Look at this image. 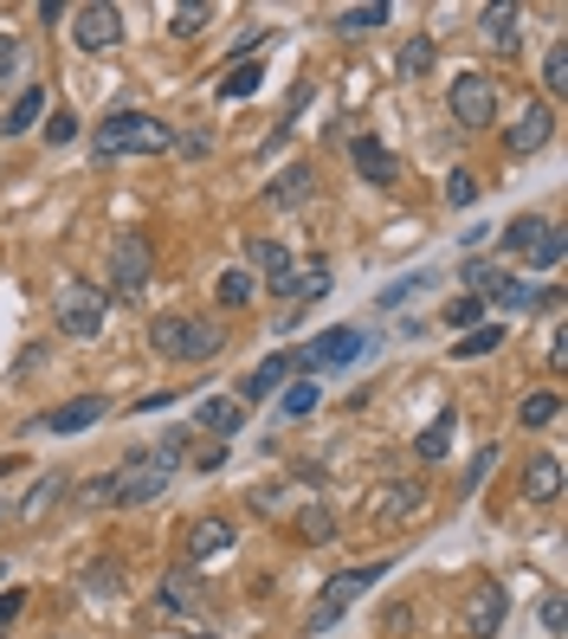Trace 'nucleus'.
I'll return each mask as SVG.
<instances>
[{"label": "nucleus", "mask_w": 568, "mask_h": 639, "mask_svg": "<svg viewBox=\"0 0 568 639\" xmlns=\"http://www.w3.org/2000/svg\"><path fill=\"white\" fill-rule=\"evenodd\" d=\"M91 150H97V162H116V155H168L175 150V130L143 111H116V116H104V130H97Z\"/></svg>", "instance_id": "f257e3e1"}, {"label": "nucleus", "mask_w": 568, "mask_h": 639, "mask_svg": "<svg viewBox=\"0 0 568 639\" xmlns=\"http://www.w3.org/2000/svg\"><path fill=\"white\" fill-rule=\"evenodd\" d=\"M220 330L207 317H155L149 323V349L162 362H214L220 355Z\"/></svg>", "instance_id": "f03ea898"}, {"label": "nucleus", "mask_w": 568, "mask_h": 639, "mask_svg": "<svg viewBox=\"0 0 568 639\" xmlns=\"http://www.w3.org/2000/svg\"><path fill=\"white\" fill-rule=\"evenodd\" d=\"M497 239H504V252H510V259L536 265V271H549V265H562V252H568L562 226H556V220H543V214H517V220L504 226Z\"/></svg>", "instance_id": "7ed1b4c3"}, {"label": "nucleus", "mask_w": 568, "mask_h": 639, "mask_svg": "<svg viewBox=\"0 0 568 639\" xmlns=\"http://www.w3.org/2000/svg\"><path fill=\"white\" fill-rule=\"evenodd\" d=\"M446 111L458 130H492L497 123V78L492 72H458L446 91Z\"/></svg>", "instance_id": "20e7f679"}, {"label": "nucleus", "mask_w": 568, "mask_h": 639, "mask_svg": "<svg viewBox=\"0 0 568 639\" xmlns=\"http://www.w3.org/2000/svg\"><path fill=\"white\" fill-rule=\"evenodd\" d=\"M381 575H388V563H369V568H342V575H330V588H323V601H317V614H310V633H323V627H337L349 607L362 601L369 588H375Z\"/></svg>", "instance_id": "39448f33"}, {"label": "nucleus", "mask_w": 568, "mask_h": 639, "mask_svg": "<svg viewBox=\"0 0 568 639\" xmlns=\"http://www.w3.org/2000/svg\"><path fill=\"white\" fill-rule=\"evenodd\" d=\"M149 278H155V246H149V233H116V239H111V285L123 291V298H136Z\"/></svg>", "instance_id": "423d86ee"}, {"label": "nucleus", "mask_w": 568, "mask_h": 639, "mask_svg": "<svg viewBox=\"0 0 568 639\" xmlns=\"http://www.w3.org/2000/svg\"><path fill=\"white\" fill-rule=\"evenodd\" d=\"M52 317H59V337H97L104 330V291L97 285H59Z\"/></svg>", "instance_id": "0eeeda50"}, {"label": "nucleus", "mask_w": 568, "mask_h": 639, "mask_svg": "<svg viewBox=\"0 0 568 639\" xmlns=\"http://www.w3.org/2000/svg\"><path fill=\"white\" fill-rule=\"evenodd\" d=\"M362 330H355V323H337V330H323V337L310 342V349H298V355H291V362H298L303 375L317 381L323 375V369H342V362H355V355H362Z\"/></svg>", "instance_id": "6e6552de"}, {"label": "nucleus", "mask_w": 568, "mask_h": 639, "mask_svg": "<svg viewBox=\"0 0 568 639\" xmlns=\"http://www.w3.org/2000/svg\"><path fill=\"white\" fill-rule=\"evenodd\" d=\"M72 45L78 52H116V45H123V7H111V0L78 7L72 13Z\"/></svg>", "instance_id": "1a4fd4ad"}, {"label": "nucleus", "mask_w": 568, "mask_h": 639, "mask_svg": "<svg viewBox=\"0 0 568 639\" xmlns=\"http://www.w3.org/2000/svg\"><path fill=\"white\" fill-rule=\"evenodd\" d=\"M162 491H168V472L149 465L143 452H130L123 472H111V504H123V511H130V504H155Z\"/></svg>", "instance_id": "9d476101"}, {"label": "nucleus", "mask_w": 568, "mask_h": 639, "mask_svg": "<svg viewBox=\"0 0 568 639\" xmlns=\"http://www.w3.org/2000/svg\"><path fill=\"white\" fill-rule=\"evenodd\" d=\"M549 136H556V111H549L543 97H530V104L517 111V123L504 130V150H510V155H536Z\"/></svg>", "instance_id": "9b49d317"}, {"label": "nucleus", "mask_w": 568, "mask_h": 639, "mask_svg": "<svg viewBox=\"0 0 568 639\" xmlns=\"http://www.w3.org/2000/svg\"><path fill=\"white\" fill-rule=\"evenodd\" d=\"M504 614H510V595H504L497 581H478L472 601H465V633H472V639H497Z\"/></svg>", "instance_id": "f8f14e48"}, {"label": "nucleus", "mask_w": 568, "mask_h": 639, "mask_svg": "<svg viewBox=\"0 0 568 639\" xmlns=\"http://www.w3.org/2000/svg\"><path fill=\"white\" fill-rule=\"evenodd\" d=\"M420 517H426V485H420V478H394L388 497L375 504V524L401 529V524H420Z\"/></svg>", "instance_id": "ddd939ff"}, {"label": "nucleus", "mask_w": 568, "mask_h": 639, "mask_svg": "<svg viewBox=\"0 0 568 639\" xmlns=\"http://www.w3.org/2000/svg\"><path fill=\"white\" fill-rule=\"evenodd\" d=\"M349 162H355V175H362V182H375V188H394V182H401L394 150L375 143V136H355V143H349Z\"/></svg>", "instance_id": "4468645a"}, {"label": "nucleus", "mask_w": 568, "mask_h": 639, "mask_svg": "<svg viewBox=\"0 0 568 639\" xmlns=\"http://www.w3.org/2000/svg\"><path fill=\"white\" fill-rule=\"evenodd\" d=\"M291 381H298V362H291V355H266L252 375L239 381V401H271V394L291 388Z\"/></svg>", "instance_id": "2eb2a0df"}, {"label": "nucleus", "mask_w": 568, "mask_h": 639, "mask_svg": "<svg viewBox=\"0 0 568 639\" xmlns=\"http://www.w3.org/2000/svg\"><path fill=\"white\" fill-rule=\"evenodd\" d=\"M233 543H239V536H233L227 517H194L188 524V563H214V556H227Z\"/></svg>", "instance_id": "dca6fc26"}, {"label": "nucleus", "mask_w": 568, "mask_h": 639, "mask_svg": "<svg viewBox=\"0 0 568 639\" xmlns=\"http://www.w3.org/2000/svg\"><path fill=\"white\" fill-rule=\"evenodd\" d=\"M104 414H111L104 394H78V401H65V408H52L39 426H52V433H84V426H97Z\"/></svg>", "instance_id": "f3484780"}, {"label": "nucleus", "mask_w": 568, "mask_h": 639, "mask_svg": "<svg viewBox=\"0 0 568 639\" xmlns=\"http://www.w3.org/2000/svg\"><path fill=\"white\" fill-rule=\"evenodd\" d=\"M155 607H162V614H200V581H194V568H168V575L155 581Z\"/></svg>", "instance_id": "a211bd4d"}, {"label": "nucleus", "mask_w": 568, "mask_h": 639, "mask_svg": "<svg viewBox=\"0 0 568 639\" xmlns=\"http://www.w3.org/2000/svg\"><path fill=\"white\" fill-rule=\"evenodd\" d=\"M266 291H271V298H323V291H330V265H323V259L291 265L285 278H271Z\"/></svg>", "instance_id": "6ab92c4d"}, {"label": "nucleus", "mask_w": 568, "mask_h": 639, "mask_svg": "<svg viewBox=\"0 0 568 639\" xmlns=\"http://www.w3.org/2000/svg\"><path fill=\"white\" fill-rule=\"evenodd\" d=\"M524 497H530V504H556V497H562V458L536 452L530 465H524Z\"/></svg>", "instance_id": "aec40b11"}, {"label": "nucleus", "mask_w": 568, "mask_h": 639, "mask_svg": "<svg viewBox=\"0 0 568 639\" xmlns=\"http://www.w3.org/2000/svg\"><path fill=\"white\" fill-rule=\"evenodd\" d=\"M200 433H214V440H233L239 426H246V401H227V394H214V401H200Z\"/></svg>", "instance_id": "412c9836"}, {"label": "nucleus", "mask_w": 568, "mask_h": 639, "mask_svg": "<svg viewBox=\"0 0 568 639\" xmlns=\"http://www.w3.org/2000/svg\"><path fill=\"white\" fill-rule=\"evenodd\" d=\"M517 20H524L517 7H485V13H478V27H485V45H492V52H517V45H524Z\"/></svg>", "instance_id": "4be33fe9"}, {"label": "nucleus", "mask_w": 568, "mask_h": 639, "mask_svg": "<svg viewBox=\"0 0 568 639\" xmlns=\"http://www.w3.org/2000/svg\"><path fill=\"white\" fill-rule=\"evenodd\" d=\"M317 188V175H310V162H291V168H285V175H278V182H271L266 188V207H298L303 194Z\"/></svg>", "instance_id": "5701e85b"}, {"label": "nucleus", "mask_w": 568, "mask_h": 639, "mask_svg": "<svg viewBox=\"0 0 568 639\" xmlns=\"http://www.w3.org/2000/svg\"><path fill=\"white\" fill-rule=\"evenodd\" d=\"M433 59H440V45H433L426 33H414V39H401L394 72H401V78H426V72H433Z\"/></svg>", "instance_id": "b1692460"}, {"label": "nucleus", "mask_w": 568, "mask_h": 639, "mask_svg": "<svg viewBox=\"0 0 568 639\" xmlns=\"http://www.w3.org/2000/svg\"><path fill=\"white\" fill-rule=\"evenodd\" d=\"M246 265H252V271H266V285H271V278H285V271H291V252H285L278 239L259 233V239H246Z\"/></svg>", "instance_id": "393cba45"}, {"label": "nucleus", "mask_w": 568, "mask_h": 639, "mask_svg": "<svg viewBox=\"0 0 568 639\" xmlns=\"http://www.w3.org/2000/svg\"><path fill=\"white\" fill-rule=\"evenodd\" d=\"M65 491H72V478H65V472H45V478L33 485V497L20 504V517H27V524H39V517H45V511H52V504H59Z\"/></svg>", "instance_id": "a878e982"}, {"label": "nucleus", "mask_w": 568, "mask_h": 639, "mask_svg": "<svg viewBox=\"0 0 568 639\" xmlns=\"http://www.w3.org/2000/svg\"><path fill=\"white\" fill-rule=\"evenodd\" d=\"M317 401H323V388H317L310 375H298L285 394H278V414H285V420H303V414H317Z\"/></svg>", "instance_id": "bb28decb"}, {"label": "nucleus", "mask_w": 568, "mask_h": 639, "mask_svg": "<svg viewBox=\"0 0 568 639\" xmlns=\"http://www.w3.org/2000/svg\"><path fill=\"white\" fill-rule=\"evenodd\" d=\"M298 536H303V543H337V511H330V504H303V511H298Z\"/></svg>", "instance_id": "cd10ccee"}, {"label": "nucleus", "mask_w": 568, "mask_h": 639, "mask_svg": "<svg viewBox=\"0 0 568 639\" xmlns=\"http://www.w3.org/2000/svg\"><path fill=\"white\" fill-rule=\"evenodd\" d=\"M375 27H388V7H381V0H369V7H349V13H337V33H342V39H362V33H375Z\"/></svg>", "instance_id": "c85d7f7f"}, {"label": "nucleus", "mask_w": 568, "mask_h": 639, "mask_svg": "<svg viewBox=\"0 0 568 639\" xmlns=\"http://www.w3.org/2000/svg\"><path fill=\"white\" fill-rule=\"evenodd\" d=\"M252 291H259V285H252V271H239V265H233V271H220V285H214V298L227 303V310H246V303H252Z\"/></svg>", "instance_id": "c756f323"}, {"label": "nucleus", "mask_w": 568, "mask_h": 639, "mask_svg": "<svg viewBox=\"0 0 568 639\" xmlns=\"http://www.w3.org/2000/svg\"><path fill=\"white\" fill-rule=\"evenodd\" d=\"M497 342H504V330H497V323H478L472 337H458V342H453V362H478V355H492Z\"/></svg>", "instance_id": "7c9ffc66"}, {"label": "nucleus", "mask_w": 568, "mask_h": 639, "mask_svg": "<svg viewBox=\"0 0 568 639\" xmlns=\"http://www.w3.org/2000/svg\"><path fill=\"white\" fill-rule=\"evenodd\" d=\"M84 595L116 601V595H123V568H116V563H91V568H84Z\"/></svg>", "instance_id": "2f4dec72"}, {"label": "nucleus", "mask_w": 568, "mask_h": 639, "mask_svg": "<svg viewBox=\"0 0 568 639\" xmlns=\"http://www.w3.org/2000/svg\"><path fill=\"white\" fill-rule=\"evenodd\" d=\"M39 116H45V91H20V97H13V111H7V136L33 130Z\"/></svg>", "instance_id": "473e14b6"}, {"label": "nucleus", "mask_w": 568, "mask_h": 639, "mask_svg": "<svg viewBox=\"0 0 568 639\" xmlns=\"http://www.w3.org/2000/svg\"><path fill=\"white\" fill-rule=\"evenodd\" d=\"M259 84H266V65H252V59H246V65H233V72L220 78V97H252Z\"/></svg>", "instance_id": "72a5a7b5"}, {"label": "nucleus", "mask_w": 568, "mask_h": 639, "mask_svg": "<svg viewBox=\"0 0 568 639\" xmlns=\"http://www.w3.org/2000/svg\"><path fill=\"white\" fill-rule=\"evenodd\" d=\"M446 446H453V414H440V420H433V426L414 440L420 458H446Z\"/></svg>", "instance_id": "f704fd0d"}, {"label": "nucleus", "mask_w": 568, "mask_h": 639, "mask_svg": "<svg viewBox=\"0 0 568 639\" xmlns=\"http://www.w3.org/2000/svg\"><path fill=\"white\" fill-rule=\"evenodd\" d=\"M458 278L472 285L465 298H492V285H497V278H504V271H497V265H485V259H465V265H458Z\"/></svg>", "instance_id": "c9c22d12"}, {"label": "nucleus", "mask_w": 568, "mask_h": 639, "mask_svg": "<svg viewBox=\"0 0 568 639\" xmlns=\"http://www.w3.org/2000/svg\"><path fill=\"white\" fill-rule=\"evenodd\" d=\"M207 20H214V7H200V0H194V7H175V13H168V33H175V39H194Z\"/></svg>", "instance_id": "e433bc0d"}, {"label": "nucleus", "mask_w": 568, "mask_h": 639, "mask_svg": "<svg viewBox=\"0 0 568 639\" xmlns=\"http://www.w3.org/2000/svg\"><path fill=\"white\" fill-rule=\"evenodd\" d=\"M39 136H45L52 150H65V143H78V116L65 111V104H59V111H45V130H39Z\"/></svg>", "instance_id": "4c0bfd02"}, {"label": "nucleus", "mask_w": 568, "mask_h": 639, "mask_svg": "<svg viewBox=\"0 0 568 639\" xmlns=\"http://www.w3.org/2000/svg\"><path fill=\"white\" fill-rule=\"evenodd\" d=\"M556 414H562V394H549V388L524 401V426H556Z\"/></svg>", "instance_id": "58836bf2"}, {"label": "nucleus", "mask_w": 568, "mask_h": 639, "mask_svg": "<svg viewBox=\"0 0 568 639\" xmlns=\"http://www.w3.org/2000/svg\"><path fill=\"white\" fill-rule=\"evenodd\" d=\"M543 91H568V45L562 39L543 52Z\"/></svg>", "instance_id": "ea45409f"}, {"label": "nucleus", "mask_w": 568, "mask_h": 639, "mask_svg": "<svg viewBox=\"0 0 568 639\" xmlns=\"http://www.w3.org/2000/svg\"><path fill=\"white\" fill-rule=\"evenodd\" d=\"M472 200H478V175H472V168H453V175H446V207L465 214Z\"/></svg>", "instance_id": "a19ab883"}, {"label": "nucleus", "mask_w": 568, "mask_h": 639, "mask_svg": "<svg viewBox=\"0 0 568 639\" xmlns=\"http://www.w3.org/2000/svg\"><path fill=\"white\" fill-rule=\"evenodd\" d=\"M492 298L504 303V310H530V303H536V291L524 285V278H497V285H492Z\"/></svg>", "instance_id": "79ce46f5"}, {"label": "nucleus", "mask_w": 568, "mask_h": 639, "mask_svg": "<svg viewBox=\"0 0 568 639\" xmlns=\"http://www.w3.org/2000/svg\"><path fill=\"white\" fill-rule=\"evenodd\" d=\"M420 285H426V271H407V278H394V285H388V291H381V310H394V303H407L420 291Z\"/></svg>", "instance_id": "37998d69"}, {"label": "nucleus", "mask_w": 568, "mask_h": 639, "mask_svg": "<svg viewBox=\"0 0 568 639\" xmlns=\"http://www.w3.org/2000/svg\"><path fill=\"white\" fill-rule=\"evenodd\" d=\"M478 310H485V298H453V303H446V323L465 330V323H478Z\"/></svg>", "instance_id": "c03bdc74"}, {"label": "nucleus", "mask_w": 568, "mask_h": 639, "mask_svg": "<svg viewBox=\"0 0 568 639\" xmlns=\"http://www.w3.org/2000/svg\"><path fill=\"white\" fill-rule=\"evenodd\" d=\"M492 465H497V446H485L478 458H472V465H465V491H478V485H485V478H492Z\"/></svg>", "instance_id": "a18cd8bd"}, {"label": "nucleus", "mask_w": 568, "mask_h": 639, "mask_svg": "<svg viewBox=\"0 0 568 639\" xmlns=\"http://www.w3.org/2000/svg\"><path fill=\"white\" fill-rule=\"evenodd\" d=\"M536 620H543V633H556V639H562V595H543Z\"/></svg>", "instance_id": "49530a36"}, {"label": "nucleus", "mask_w": 568, "mask_h": 639, "mask_svg": "<svg viewBox=\"0 0 568 639\" xmlns=\"http://www.w3.org/2000/svg\"><path fill=\"white\" fill-rule=\"evenodd\" d=\"M259 45H271V27H252V33L239 39V45H233V65H246V59H252Z\"/></svg>", "instance_id": "de8ad7c7"}, {"label": "nucleus", "mask_w": 568, "mask_h": 639, "mask_svg": "<svg viewBox=\"0 0 568 639\" xmlns=\"http://www.w3.org/2000/svg\"><path fill=\"white\" fill-rule=\"evenodd\" d=\"M278 504H285V491H278V485H259V491H252V511H259V517H271Z\"/></svg>", "instance_id": "09e8293b"}, {"label": "nucleus", "mask_w": 568, "mask_h": 639, "mask_svg": "<svg viewBox=\"0 0 568 639\" xmlns=\"http://www.w3.org/2000/svg\"><path fill=\"white\" fill-rule=\"evenodd\" d=\"M175 150H182V155H207V150H214V136H200V130H188V136H175Z\"/></svg>", "instance_id": "8fccbe9b"}, {"label": "nucleus", "mask_w": 568, "mask_h": 639, "mask_svg": "<svg viewBox=\"0 0 568 639\" xmlns=\"http://www.w3.org/2000/svg\"><path fill=\"white\" fill-rule=\"evenodd\" d=\"M13 65H20V39H13V33H0V78L13 72Z\"/></svg>", "instance_id": "3c124183"}, {"label": "nucleus", "mask_w": 568, "mask_h": 639, "mask_svg": "<svg viewBox=\"0 0 568 639\" xmlns=\"http://www.w3.org/2000/svg\"><path fill=\"white\" fill-rule=\"evenodd\" d=\"M168 401H175V388H162V394H143V401H136V414H162Z\"/></svg>", "instance_id": "603ef678"}, {"label": "nucleus", "mask_w": 568, "mask_h": 639, "mask_svg": "<svg viewBox=\"0 0 568 639\" xmlns=\"http://www.w3.org/2000/svg\"><path fill=\"white\" fill-rule=\"evenodd\" d=\"M84 504H111V472H104V478H91V485H84Z\"/></svg>", "instance_id": "864d4df0"}, {"label": "nucleus", "mask_w": 568, "mask_h": 639, "mask_svg": "<svg viewBox=\"0 0 568 639\" xmlns=\"http://www.w3.org/2000/svg\"><path fill=\"white\" fill-rule=\"evenodd\" d=\"M194 465H200V472H214V465H227V446H220V440H214V446L200 452V458H194Z\"/></svg>", "instance_id": "5fc2aeb1"}, {"label": "nucleus", "mask_w": 568, "mask_h": 639, "mask_svg": "<svg viewBox=\"0 0 568 639\" xmlns=\"http://www.w3.org/2000/svg\"><path fill=\"white\" fill-rule=\"evenodd\" d=\"M20 607H27V595H13V588H7V595H0V627H7V620H13Z\"/></svg>", "instance_id": "6e6d98bb"}, {"label": "nucleus", "mask_w": 568, "mask_h": 639, "mask_svg": "<svg viewBox=\"0 0 568 639\" xmlns=\"http://www.w3.org/2000/svg\"><path fill=\"white\" fill-rule=\"evenodd\" d=\"M0 581H7V563H0Z\"/></svg>", "instance_id": "4d7b16f0"}]
</instances>
